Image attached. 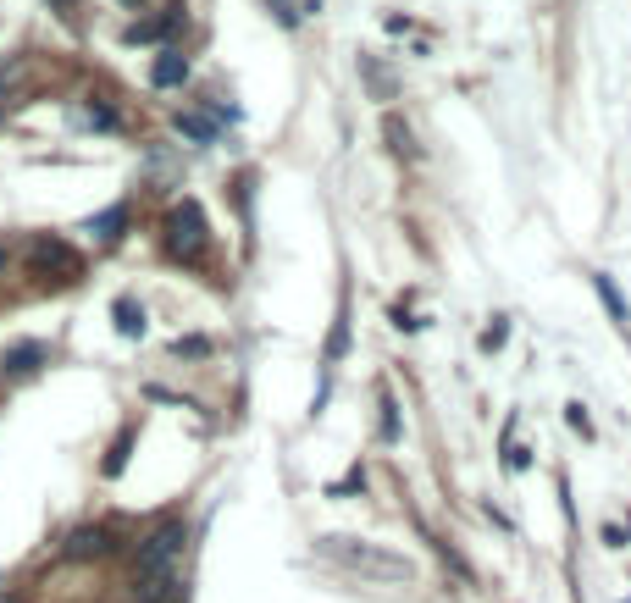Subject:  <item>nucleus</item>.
Here are the masks:
<instances>
[{"label":"nucleus","mask_w":631,"mask_h":603,"mask_svg":"<svg viewBox=\"0 0 631 603\" xmlns=\"http://www.w3.org/2000/svg\"><path fill=\"white\" fill-rule=\"evenodd\" d=\"M183 548H189V526L183 521H167L155 526L150 537H144L139 548H133V581H155V576H172V565L183 559Z\"/></svg>","instance_id":"f257e3e1"},{"label":"nucleus","mask_w":631,"mask_h":603,"mask_svg":"<svg viewBox=\"0 0 631 603\" xmlns=\"http://www.w3.org/2000/svg\"><path fill=\"white\" fill-rule=\"evenodd\" d=\"M167 244H172V255H183V261H200V255H205V216H200V205H194V200L172 211Z\"/></svg>","instance_id":"f03ea898"},{"label":"nucleus","mask_w":631,"mask_h":603,"mask_svg":"<svg viewBox=\"0 0 631 603\" xmlns=\"http://www.w3.org/2000/svg\"><path fill=\"white\" fill-rule=\"evenodd\" d=\"M117 548H122V537L111 532V526H78V532H67V543H61V559L89 565V559H111Z\"/></svg>","instance_id":"7ed1b4c3"},{"label":"nucleus","mask_w":631,"mask_h":603,"mask_svg":"<svg viewBox=\"0 0 631 603\" xmlns=\"http://www.w3.org/2000/svg\"><path fill=\"white\" fill-rule=\"evenodd\" d=\"M333 554L344 559V565H355V570H366V576H382V581H410V565L405 559H393V554H382V548H344V537H333Z\"/></svg>","instance_id":"20e7f679"},{"label":"nucleus","mask_w":631,"mask_h":603,"mask_svg":"<svg viewBox=\"0 0 631 603\" xmlns=\"http://www.w3.org/2000/svg\"><path fill=\"white\" fill-rule=\"evenodd\" d=\"M39 366H45V343H17L0 355V377H34Z\"/></svg>","instance_id":"39448f33"},{"label":"nucleus","mask_w":631,"mask_h":603,"mask_svg":"<svg viewBox=\"0 0 631 603\" xmlns=\"http://www.w3.org/2000/svg\"><path fill=\"white\" fill-rule=\"evenodd\" d=\"M183 28V6H167L161 17H150V23H133L128 28V39L139 45V39H167V34H178Z\"/></svg>","instance_id":"423d86ee"},{"label":"nucleus","mask_w":631,"mask_h":603,"mask_svg":"<svg viewBox=\"0 0 631 603\" xmlns=\"http://www.w3.org/2000/svg\"><path fill=\"white\" fill-rule=\"evenodd\" d=\"M183 78H189V61H183L178 50H161L155 67H150V83L155 89H172V83H183Z\"/></svg>","instance_id":"0eeeda50"},{"label":"nucleus","mask_w":631,"mask_h":603,"mask_svg":"<svg viewBox=\"0 0 631 603\" xmlns=\"http://www.w3.org/2000/svg\"><path fill=\"white\" fill-rule=\"evenodd\" d=\"M593 288H598V299H604L609 321H615V327H620V332H626V327H631V310H626V299H620V294H615V283H609V277H604V272H598V277H593Z\"/></svg>","instance_id":"6e6552de"},{"label":"nucleus","mask_w":631,"mask_h":603,"mask_svg":"<svg viewBox=\"0 0 631 603\" xmlns=\"http://www.w3.org/2000/svg\"><path fill=\"white\" fill-rule=\"evenodd\" d=\"M34 261H39V266H61V272H78L72 249H67V244H56V238H34Z\"/></svg>","instance_id":"1a4fd4ad"},{"label":"nucleus","mask_w":631,"mask_h":603,"mask_svg":"<svg viewBox=\"0 0 631 603\" xmlns=\"http://www.w3.org/2000/svg\"><path fill=\"white\" fill-rule=\"evenodd\" d=\"M122 222H128V205H111V211H100L95 222H89V233H95L100 244H117V238H122Z\"/></svg>","instance_id":"9d476101"},{"label":"nucleus","mask_w":631,"mask_h":603,"mask_svg":"<svg viewBox=\"0 0 631 603\" xmlns=\"http://www.w3.org/2000/svg\"><path fill=\"white\" fill-rule=\"evenodd\" d=\"M117 332H122V338H139V332H144V310L133 305V299H122V305H117Z\"/></svg>","instance_id":"9b49d317"},{"label":"nucleus","mask_w":631,"mask_h":603,"mask_svg":"<svg viewBox=\"0 0 631 603\" xmlns=\"http://www.w3.org/2000/svg\"><path fill=\"white\" fill-rule=\"evenodd\" d=\"M178 128H183V133H194V139H205V144L216 139V128H211L205 117H178Z\"/></svg>","instance_id":"f8f14e48"},{"label":"nucleus","mask_w":631,"mask_h":603,"mask_svg":"<svg viewBox=\"0 0 631 603\" xmlns=\"http://www.w3.org/2000/svg\"><path fill=\"white\" fill-rule=\"evenodd\" d=\"M565 421H571L576 432H582V438L593 432V421H587V410H582V404H565Z\"/></svg>","instance_id":"ddd939ff"},{"label":"nucleus","mask_w":631,"mask_h":603,"mask_svg":"<svg viewBox=\"0 0 631 603\" xmlns=\"http://www.w3.org/2000/svg\"><path fill=\"white\" fill-rule=\"evenodd\" d=\"M504 338H510V327H504V321H493V327L488 332H482V349H499V343Z\"/></svg>","instance_id":"4468645a"},{"label":"nucleus","mask_w":631,"mask_h":603,"mask_svg":"<svg viewBox=\"0 0 631 603\" xmlns=\"http://www.w3.org/2000/svg\"><path fill=\"white\" fill-rule=\"evenodd\" d=\"M17 78H23V61H0V89H12Z\"/></svg>","instance_id":"2eb2a0df"},{"label":"nucleus","mask_w":631,"mask_h":603,"mask_svg":"<svg viewBox=\"0 0 631 603\" xmlns=\"http://www.w3.org/2000/svg\"><path fill=\"white\" fill-rule=\"evenodd\" d=\"M272 12H277V23H283V28H294V23H299V12L288 6V0H272Z\"/></svg>","instance_id":"dca6fc26"},{"label":"nucleus","mask_w":631,"mask_h":603,"mask_svg":"<svg viewBox=\"0 0 631 603\" xmlns=\"http://www.w3.org/2000/svg\"><path fill=\"white\" fill-rule=\"evenodd\" d=\"M388 139H393V150H410V133L399 128V122H388Z\"/></svg>","instance_id":"f3484780"},{"label":"nucleus","mask_w":631,"mask_h":603,"mask_svg":"<svg viewBox=\"0 0 631 603\" xmlns=\"http://www.w3.org/2000/svg\"><path fill=\"white\" fill-rule=\"evenodd\" d=\"M89 117H95L100 128H117V111H106V106H89Z\"/></svg>","instance_id":"a211bd4d"},{"label":"nucleus","mask_w":631,"mask_h":603,"mask_svg":"<svg viewBox=\"0 0 631 603\" xmlns=\"http://www.w3.org/2000/svg\"><path fill=\"white\" fill-rule=\"evenodd\" d=\"M0 272H6V238H0Z\"/></svg>","instance_id":"6ab92c4d"},{"label":"nucleus","mask_w":631,"mask_h":603,"mask_svg":"<svg viewBox=\"0 0 631 603\" xmlns=\"http://www.w3.org/2000/svg\"><path fill=\"white\" fill-rule=\"evenodd\" d=\"M56 6H61V12H72V0H56Z\"/></svg>","instance_id":"aec40b11"},{"label":"nucleus","mask_w":631,"mask_h":603,"mask_svg":"<svg viewBox=\"0 0 631 603\" xmlns=\"http://www.w3.org/2000/svg\"><path fill=\"white\" fill-rule=\"evenodd\" d=\"M122 6H139V0H122Z\"/></svg>","instance_id":"412c9836"},{"label":"nucleus","mask_w":631,"mask_h":603,"mask_svg":"<svg viewBox=\"0 0 631 603\" xmlns=\"http://www.w3.org/2000/svg\"><path fill=\"white\" fill-rule=\"evenodd\" d=\"M0 117H6V106H0Z\"/></svg>","instance_id":"4be33fe9"}]
</instances>
